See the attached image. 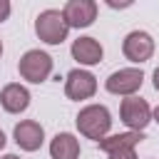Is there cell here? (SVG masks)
Listing matches in <instances>:
<instances>
[{"label":"cell","instance_id":"obj_1","mask_svg":"<svg viewBox=\"0 0 159 159\" xmlns=\"http://www.w3.org/2000/svg\"><path fill=\"white\" fill-rule=\"evenodd\" d=\"M75 122H77L80 134H84L87 139H94V142L104 139L107 132L112 129V114H109V109L104 104H87V107H82Z\"/></svg>","mask_w":159,"mask_h":159},{"label":"cell","instance_id":"obj_2","mask_svg":"<svg viewBox=\"0 0 159 159\" xmlns=\"http://www.w3.org/2000/svg\"><path fill=\"white\" fill-rule=\"evenodd\" d=\"M67 22L62 17V10H42L35 17V35L47 45H62L67 40Z\"/></svg>","mask_w":159,"mask_h":159},{"label":"cell","instance_id":"obj_3","mask_svg":"<svg viewBox=\"0 0 159 159\" xmlns=\"http://www.w3.org/2000/svg\"><path fill=\"white\" fill-rule=\"evenodd\" d=\"M17 70H20L22 80H27L32 84H40L52 75V57L47 52H42V50H27L20 57Z\"/></svg>","mask_w":159,"mask_h":159},{"label":"cell","instance_id":"obj_4","mask_svg":"<svg viewBox=\"0 0 159 159\" xmlns=\"http://www.w3.org/2000/svg\"><path fill=\"white\" fill-rule=\"evenodd\" d=\"M119 117L129 132H144V127L152 122V107L142 97H124L119 104Z\"/></svg>","mask_w":159,"mask_h":159},{"label":"cell","instance_id":"obj_5","mask_svg":"<svg viewBox=\"0 0 159 159\" xmlns=\"http://www.w3.org/2000/svg\"><path fill=\"white\" fill-rule=\"evenodd\" d=\"M144 84V72L139 67H124V70H117L112 72L107 80H104V87L107 92L112 94H122V97H134V92Z\"/></svg>","mask_w":159,"mask_h":159},{"label":"cell","instance_id":"obj_6","mask_svg":"<svg viewBox=\"0 0 159 159\" xmlns=\"http://www.w3.org/2000/svg\"><path fill=\"white\" fill-rule=\"evenodd\" d=\"M122 52H124V57L129 62L142 65V62L152 60V55H154V40L144 30H132L124 37V42H122Z\"/></svg>","mask_w":159,"mask_h":159},{"label":"cell","instance_id":"obj_7","mask_svg":"<svg viewBox=\"0 0 159 159\" xmlns=\"http://www.w3.org/2000/svg\"><path fill=\"white\" fill-rule=\"evenodd\" d=\"M62 17L67 27H89L97 20V2L94 0H67L62 7Z\"/></svg>","mask_w":159,"mask_h":159},{"label":"cell","instance_id":"obj_8","mask_svg":"<svg viewBox=\"0 0 159 159\" xmlns=\"http://www.w3.org/2000/svg\"><path fill=\"white\" fill-rule=\"evenodd\" d=\"M94 92H97V77L92 72H87V70L67 72V77H65V94L70 99H75V102L89 99V97H94Z\"/></svg>","mask_w":159,"mask_h":159},{"label":"cell","instance_id":"obj_9","mask_svg":"<svg viewBox=\"0 0 159 159\" xmlns=\"http://www.w3.org/2000/svg\"><path fill=\"white\" fill-rule=\"evenodd\" d=\"M12 137H15V144L22 152H37L42 147V142H45V129L35 119H22V122L15 124Z\"/></svg>","mask_w":159,"mask_h":159},{"label":"cell","instance_id":"obj_10","mask_svg":"<svg viewBox=\"0 0 159 159\" xmlns=\"http://www.w3.org/2000/svg\"><path fill=\"white\" fill-rule=\"evenodd\" d=\"M0 104H2V109L10 112V114L25 112V109L30 107V92H27V87H22V84H17V82L5 84L2 92H0Z\"/></svg>","mask_w":159,"mask_h":159},{"label":"cell","instance_id":"obj_11","mask_svg":"<svg viewBox=\"0 0 159 159\" xmlns=\"http://www.w3.org/2000/svg\"><path fill=\"white\" fill-rule=\"evenodd\" d=\"M102 55H104V50H102V45L94 37H77L72 42V57L80 65H87V67L89 65H99Z\"/></svg>","mask_w":159,"mask_h":159},{"label":"cell","instance_id":"obj_12","mask_svg":"<svg viewBox=\"0 0 159 159\" xmlns=\"http://www.w3.org/2000/svg\"><path fill=\"white\" fill-rule=\"evenodd\" d=\"M50 157L52 159H77L80 157V139L70 132H60L50 142Z\"/></svg>","mask_w":159,"mask_h":159},{"label":"cell","instance_id":"obj_13","mask_svg":"<svg viewBox=\"0 0 159 159\" xmlns=\"http://www.w3.org/2000/svg\"><path fill=\"white\" fill-rule=\"evenodd\" d=\"M144 139V132H122V134H109L104 139H99V149L112 154V152H124V149H134L139 142Z\"/></svg>","mask_w":159,"mask_h":159},{"label":"cell","instance_id":"obj_14","mask_svg":"<svg viewBox=\"0 0 159 159\" xmlns=\"http://www.w3.org/2000/svg\"><path fill=\"white\" fill-rule=\"evenodd\" d=\"M109 159H137V154H134V149H124V152H112Z\"/></svg>","mask_w":159,"mask_h":159},{"label":"cell","instance_id":"obj_15","mask_svg":"<svg viewBox=\"0 0 159 159\" xmlns=\"http://www.w3.org/2000/svg\"><path fill=\"white\" fill-rule=\"evenodd\" d=\"M10 10H12L10 2H7V0H0V22H5V20L10 17Z\"/></svg>","mask_w":159,"mask_h":159},{"label":"cell","instance_id":"obj_16","mask_svg":"<svg viewBox=\"0 0 159 159\" xmlns=\"http://www.w3.org/2000/svg\"><path fill=\"white\" fill-rule=\"evenodd\" d=\"M152 80H154V89L159 92V67L154 70V75H152Z\"/></svg>","mask_w":159,"mask_h":159},{"label":"cell","instance_id":"obj_17","mask_svg":"<svg viewBox=\"0 0 159 159\" xmlns=\"http://www.w3.org/2000/svg\"><path fill=\"white\" fill-rule=\"evenodd\" d=\"M5 142H7V139H5V134H2V129H0V152H2V147H5Z\"/></svg>","mask_w":159,"mask_h":159},{"label":"cell","instance_id":"obj_18","mask_svg":"<svg viewBox=\"0 0 159 159\" xmlns=\"http://www.w3.org/2000/svg\"><path fill=\"white\" fill-rule=\"evenodd\" d=\"M152 117H154V122L159 124V107H157V109H152Z\"/></svg>","mask_w":159,"mask_h":159},{"label":"cell","instance_id":"obj_19","mask_svg":"<svg viewBox=\"0 0 159 159\" xmlns=\"http://www.w3.org/2000/svg\"><path fill=\"white\" fill-rule=\"evenodd\" d=\"M0 159H20L17 154H5V157H0Z\"/></svg>","mask_w":159,"mask_h":159},{"label":"cell","instance_id":"obj_20","mask_svg":"<svg viewBox=\"0 0 159 159\" xmlns=\"http://www.w3.org/2000/svg\"><path fill=\"white\" fill-rule=\"evenodd\" d=\"M0 57H2V40H0Z\"/></svg>","mask_w":159,"mask_h":159}]
</instances>
